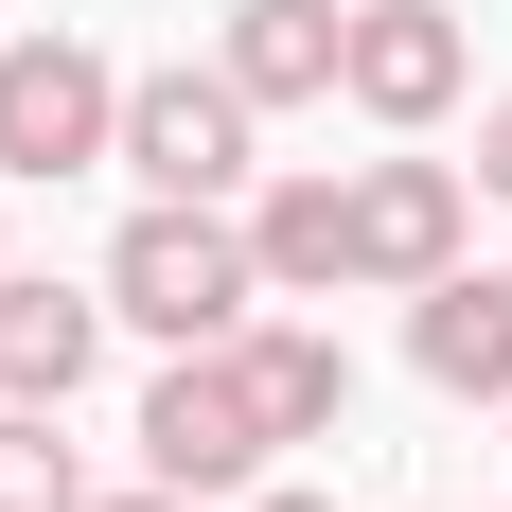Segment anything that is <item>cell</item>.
<instances>
[{"label": "cell", "mask_w": 512, "mask_h": 512, "mask_svg": "<svg viewBox=\"0 0 512 512\" xmlns=\"http://www.w3.org/2000/svg\"><path fill=\"white\" fill-rule=\"evenodd\" d=\"M265 301V265H248V212H212V195H142L124 212V248H106V318H142V336H248Z\"/></svg>", "instance_id": "1"}, {"label": "cell", "mask_w": 512, "mask_h": 512, "mask_svg": "<svg viewBox=\"0 0 512 512\" xmlns=\"http://www.w3.org/2000/svg\"><path fill=\"white\" fill-rule=\"evenodd\" d=\"M89 512H195V495H177V477H142V495H89Z\"/></svg>", "instance_id": "14"}, {"label": "cell", "mask_w": 512, "mask_h": 512, "mask_svg": "<svg viewBox=\"0 0 512 512\" xmlns=\"http://www.w3.org/2000/svg\"><path fill=\"white\" fill-rule=\"evenodd\" d=\"M248 512H336V495H248Z\"/></svg>", "instance_id": "15"}, {"label": "cell", "mask_w": 512, "mask_h": 512, "mask_svg": "<svg viewBox=\"0 0 512 512\" xmlns=\"http://www.w3.org/2000/svg\"><path fill=\"white\" fill-rule=\"evenodd\" d=\"M0 512H89V460L53 442V407H0Z\"/></svg>", "instance_id": "12"}, {"label": "cell", "mask_w": 512, "mask_h": 512, "mask_svg": "<svg viewBox=\"0 0 512 512\" xmlns=\"http://www.w3.org/2000/svg\"><path fill=\"white\" fill-rule=\"evenodd\" d=\"M460 18H442V0H354V36H336V89L371 106V124H442V106H460Z\"/></svg>", "instance_id": "5"}, {"label": "cell", "mask_w": 512, "mask_h": 512, "mask_svg": "<svg viewBox=\"0 0 512 512\" xmlns=\"http://www.w3.org/2000/svg\"><path fill=\"white\" fill-rule=\"evenodd\" d=\"M248 265H265V301H336L354 283V177H265L248 195Z\"/></svg>", "instance_id": "9"}, {"label": "cell", "mask_w": 512, "mask_h": 512, "mask_svg": "<svg viewBox=\"0 0 512 512\" xmlns=\"http://www.w3.org/2000/svg\"><path fill=\"white\" fill-rule=\"evenodd\" d=\"M407 354H424V389H460V407H512V265H495V283H477V265L407 283Z\"/></svg>", "instance_id": "7"}, {"label": "cell", "mask_w": 512, "mask_h": 512, "mask_svg": "<svg viewBox=\"0 0 512 512\" xmlns=\"http://www.w3.org/2000/svg\"><path fill=\"white\" fill-rule=\"evenodd\" d=\"M265 460H283V442H265V407H248V354L195 336V354L142 389V477H177V495H248Z\"/></svg>", "instance_id": "3"}, {"label": "cell", "mask_w": 512, "mask_h": 512, "mask_svg": "<svg viewBox=\"0 0 512 512\" xmlns=\"http://www.w3.org/2000/svg\"><path fill=\"white\" fill-rule=\"evenodd\" d=\"M477 195H512V89L477 106Z\"/></svg>", "instance_id": "13"}, {"label": "cell", "mask_w": 512, "mask_h": 512, "mask_svg": "<svg viewBox=\"0 0 512 512\" xmlns=\"http://www.w3.org/2000/svg\"><path fill=\"white\" fill-rule=\"evenodd\" d=\"M124 159V71L89 36H0V177H89Z\"/></svg>", "instance_id": "2"}, {"label": "cell", "mask_w": 512, "mask_h": 512, "mask_svg": "<svg viewBox=\"0 0 512 512\" xmlns=\"http://www.w3.org/2000/svg\"><path fill=\"white\" fill-rule=\"evenodd\" d=\"M336 36H354L336 0H230V53H212V71H230L248 106H318L336 89Z\"/></svg>", "instance_id": "10"}, {"label": "cell", "mask_w": 512, "mask_h": 512, "mask_svg": "<svg viewBox=\"0 0 512 512\" xmlns=\"http://www.w3.org/2000/svg\"><path fill=\"white\" fill-rule=\"evenodd\" d=\"M230 354H248V407H265V442H336V407H354V354H336L318 318H248Z\"/></svg>", "instance_id": "11"}, {"label": "cell", "mask_w": 512, "mask_h": 512, "mask_svg": "<svg viewBox=\"0 0 512 512\" xmlns=\"http://www.w3.org/2000/svg\"><path fill=\"white\" fill-rule=\"evenodd\" d=\"M460 265V159H354V283H442Z\"/></svg>", "instance_id": "6"}, {"label": "cell", "mask_w": 512, "mask_h": 512, "mask_svg": "<svg viewBox=\"0 0 512 512\" xmlns=\"http://www.w3.org/2000/svg\"><path fill=\"white\" fill-rule=\"evenodd\" d=\"M248 124L265 106L230 89V71H124V177H142V195H248Z\"/></svg>", "instance_id": "4"}, {"label": "cell", "mask_w": 512, "mask_h": 512, "mask_svg": "<svg viewBox=\"0 0 512 512\" xmlns=\"http://www.w3.org/2000/svg\"><path fill=\"white\" fill-rule=\"evenodd\" d=\"M89 354H106V283L71 301V283H18L0 265V407H71Z\"/></svg>", "instance_id": "8"}]
</instances>
